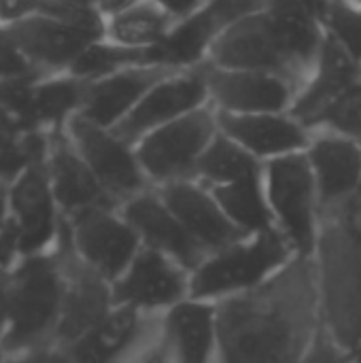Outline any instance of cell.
<instances>
[{
  "label": "cell",
  "instance_id": "45",
  "mask_svg": "<svg viewBox=\"0 0 361 363\" xmlns=\"http://www.w3.org/2000/svg\"><path fill=\"white\" fill-rule=\"evenodd\" d=\"M349 362L361 363V345L357 347V349H355V351H353V353H351V355H349Z\"/></svg>",
  "mask_w": 361,
  "mask_h": 363
},
{
  "label": "cell",
  "instance_id": "34",
  "mask_svg": "<svg viewBox=\"0 0 361 363\" xmlns=\"http://www.w3.org/2000/svg\"><path fill=\"white\" fill-rule=\"evenodd\" d=\"M323 28L326 34L361 64V6L347 0H332Z\"/></svg>",
  "mask_w": 361,
  "mask_h": 363
},
{
  "label": "cell",
  "instance_id": "43",
  "mask_svg": "<svg viewBox=\"0 0 361 363\" xmlns=\"http://www.w3.org/2000/svg\"><path fill=\"white\" fill-rule=\"evenodd\" d=\"M306 6H309V11L323 23L326 21V17H328V11H330V6H332V0H302Z\"/></svg>",
  "mask_w": 361,
  "mask_h": 363
},
{
  "label": "cell",
  "instance_id": "17",
  "mask_svg": "<svg viewBox=\"0 0 361 363\" xmlns=\"http://www.w3.org/2000/svg\"><path fill=\"white\" fill-rule=\"evenodd\" d=\"M119 213L138 234L143 247L172 257L179 266L189 268L191 272L204 262V249L191 238L157 191L145 189L128 198L119 204Z\"/></svg>",
  "mask_w": 361,
  "mask_h": 363
},
{
  "label": "cell",
  "instance_id": "33",
  "mask_svg": "<svg viewBox=\"0 0 361 363\" xmlns=\"http://www.w3.org/2000/svg\"><path fill=\"white\" fill-rule=\"evenodd\" d=\"M319 130L343 134L361 143V81L317 117L311 132Z\"/></svg>",
  "mask_w": 361,
  "mask_h": 363
},
{
  "label": "cell",
  "instance_id": "5",
  "mask_svg": "<svg viewBox=\"0 0 361 363\" xmlns=\"http://www.w3.org/2000/svg\"><path fill=\"white\" fill-rule=\"evenodd\" d=\"M264 189L281 234L296 255L317 249L319 194L306 151L264 162Z\"/></svg>",
  "mask_w": 361,
  "mask_h": 363
},
{
  "label": "cell",
  "instance_id": "44",
  "mask_svg": "<svg viewBox=\"0 0 361 363\" xmlns=\"http://www.w3.org/2000/svg\"><path fill=\"white\" fill-rule=\"evenodd\" d=\"M140 363H166V353H164V347H160V349H153L145 359Z\"/></svg>",
  "mask_w": 361,
  "mask_h": 363
},
{
  "label": "cell",
  "instance_id": "46",
  "mask_svg": "<svg viewBox=\"0 0 361 363\" xmlns=\"http://www.w3.org/2000/svg\"><path fill=\"white\" fill-rule=\"evenodd\" d=\"M347 2H351V4H357V6H361V0H347Z\"/></svg>",
  "mask_w": 361,
  "mask_h": 363
},
{
  "label": "cell",
  "instance_id": "40",
  "mask_svg": "<svg viewBox=\"0 0 361 363\" xmlns=\"http://www.w3.org/2000/svg\"><path fill=\"white\" fill-rule=\"evenodd\" d=\"M174 21H183L198 13L209 0H155Z\"/></svg>",
  "mask_w": 361,
  "mask_h": 363
},
{
  "label": "cell",
  "instance_id": "41",
  "mask_svg": "<svg viewBox=\"0 0 361 363\" xmlns=\"http://www.w3.org/2000/svg\"><path fill=\"white\" fill-rule=\"evenodd\" d=\"M11 217V181L0 174V234L9 228Z\"/></svg>",
  "mask_w": 361,
  "mask_h": 363
},
{
  "label": "cell",
  "instance_id": "20",
  "mask_svg": "<svg viewBox=\"0 0 361 363\" xmlns=\"http://www.w3.org/2000/svg\"><path fill=\"white\" fill-rule=\"evenodd\" d=\"M49 181L64 217L77 215L96 206H117L119 204L106 194L100 181L94 177L89 166L83 162L74 145L70 143L64 128L49 132L47 151Z\"/></svg>",
  "mask_w": 361,
  "mask_h": 363
},
{
  "label": "cell",
  "instance_id": "25",
  "mask_svg": "<svg viewBox=\"0 0 361 363\" xmlns=\"http://www.w3.org/2000/svg\"><path fill=\"white\" fill-rule=\"evenodd\" d=\"M87 83L70 72L38 77L30 87V130H60L83 106Z\"/></svg>",
  "mask_w": 361,
  "mask_h": 363
},
{
  "label": "cell",
  "instance_id": "36",
  "mask_svg": "<svg viewBox=\"0 0 361 363\" xmlns=\"http://www.w3.org/2000/svg\"><path fill=\"white\" fill-rule=\"evenodd\" d=\"M17 257L19 255H17L11 228H6L0 234V353L6 340V330H9V272Z\"/></svg>",
  "mask_w": 361,
  "mask_h": 363
},
{
  "label": "cell",
  "instance_id": "26",
  "mask_svg": "<svg viewBox=\"0 0 361 363\" xmlns=\"http://www.w3.org/2000/svg\"><path fill=\"white\" fill-rule=\"evenodd\" d=\"M140 334V313L130 306H115L94 330L66 351L74 363H117Z\"/></svg>",
  "mask_w": 361,
  "mask_h": 363
},
{
  "label": "cell",
  "instance_id": "39",
  "mask_svg": "<svg viewBox=\"0 0 361 363\" xmlns=\"http://www.w3.org/2000/svg\"><path fill=\"white\" fill-rule=\"evenodd\" d=\"M45 2L47 0H0V26L6 28L43 13Z\"/></svg>",
  "mask_w": 361,
  "mask_h": 363
},
{
  "label": "cell",
  "instance_id": "29",
  "mask_svg": "<svg viewBox=\"0 0 361 363\" xmlns=\"http://www.w3.org/2000/svg\"><path fill=\"white\" fill-rule=\"evenodd\" d=\"M211 194L230 217V221L245 230L249 236L274 230V215L266 198L264 174L221 187H211Z\"/></svg>",
  "mask_w": 361,
  "mask_h": 363
},
{
  "label": "cell",
  "instance_id": "4",
  "mask_svg": "<svg viewBox=\"0 0 361 363\" xmlns=\"http://www.w3.org/2000/svg\"><path fill=\"white\" fill-rule=\"evenodd\" d=\"M294 249L279 230L253 234L206 257L189 279V298L211 300L249 291L270 279L291 257Z\"/></svg>",
  "mask_w": 361,
  "mask_h": 363
},
{
  "label": "cell",
  "instance_id": "2",
  "mask_svg": "<svg viewBox=\"0 0 361 363\" xmlns=\"http://www.w3.org/2000/svg\"><path fill=\"white\" fill-rule=\"evenodd\" d=\"M317 274L326 330L349 355L361 345V232L340 206L323 211Z\"/></svg>",
  "mask_w": 361,
  "mask_h": 363
},
{
  "label": "cell",
  "instance_id": "14",
  "mask_svg": "<svg viewBox=\"0 0 361 363\" xmlns=\"http://www.w3.org/2000/svg\"><path fill=\"white\" fill-rule=\"evenodd\" d=\"M57 251L64 259L66 287L62 313L53 334V345L68 349L89 330H94L115 308V302L111 283L94 270H89L85 264H81L79 257L72 253L64 234V225L57 240Z\"/></svg>",
  "mask_w": 361,
  "mask_h": 363
},
{
  "label": "cell",
  "instance_id": "22",
  "mask_svg": "<svg viewBox=\"0 0 361 363\" xmlns=\"http://www.w3.org/2000/svg\"><path fill=\"white\" fill-rule=\"evenodd\" d=\"M306 155L313 166L319 206L323 211L345 204L361 181V143L334 132H313Z\"/></svg>",
  "mask_w": 361,
  "mask_h": 363
},
{
  "label": "cell",
  "instance_id": "8",
  "mask_svg": "<svg viewBox=\"0 0 361 363\" xmlns=\"http://www.w3.org/2000/svg\"><path fill=\"white\" fill-rule=\"evenodd\" d=\"M206 64L230 70H262L296 81L300 87L309 72L294 60L266 11L243 17L213 43Z\"/></svg>",
  "mask_w": 361,
  "mask_h": 363
},
{
  "label": "cell",
  "instance_id": "32",
  "mask_svg": "<svg viewBox=\"0 0 361 363\" xmlns=\"http://www.w3.org/2000/svg\"><path fill=\"white\" fill-rule=\"evenodd\" d=\"M149 64L147 60V49H132V47H121L117 43H111L106 38H100L91 43L70 66V74L91 83L102 77H109L113 72H119L123 68L132 66H143Z\"/></svg>",
  "mask_w": 361,
  "mask_h": 363
},
{
  "label": "cell",
  "instance_id": "19",
  "mask_svg": "<svg viewBox=\"0 0 361 363\" xmlns=\"http://www.w3.org/2000/svg\"><path fill=\"white\" fill-rule=\"evenodd\" d=\"M219 132L238 143L260 162L302 153L309 149L313 132L291 113L236 115L217 111Z\"/></svg>",
  "mask_w": 361,
  "mask_h": 363
},
{
  "label": "cell",
  "instance_id": "13",
  "mask_svg": "<svg viewBox=\"0 0 361 363\" xmlns=\"http://www.w3.org/2000/svg\"><path fill=\"white\" fill-rule=\"evenodd\" d=\"M204 77L209 104L219 113H289L302 89L287 77L262 70H230L204 64Z\"/></svg>",
  "mask_w": 361,
  "mask_h": 363
},
{
  "label": "cell",
  "instance_id": "7",
  "mask_svg": "<svg viewBox=\"0 0 361 363\" xmlns=\"http://www.w3.org/2000/svg\"><path fill=\"white\" fill-rule=\"evenodd\" d=\"M64 234L79 262L109 283H115L143 249L117 206H96L64 217Z\"/></svg>",
  "mask_w": 361,
  "mask_h": 363
},
{
  "label": "cell",
  "instance_id": "38",
  "mask_svg": "<svg viewBox=\"0 0 361 363\" xmlns=\"http://www.w3.org/2000/svg\"><path fill=\"white\" fill-rule=\"evenodd\" d=\"M2 363H74L70 353L64 347H57L53 342L15 351V353H4Z\"/></svg>",
  "mask_w": 361,
  "mask_h": 363
},
{
  "label": "cell",
  "instance_id": "10",
  "mask_svg": "<svg viewBox=\"0 0 361 363\" xmlns=\"http://www.w3.org/2000/svg\"><path fill=\"white\" fill-rule=\"evenodd\" d=\"M268 0H209L191 17L177 21L170 34L153 49H147L149 64L174 70L206 64L213 43L230 26L266 9Z\"/></svg>",
  "mask_w": 361,
  "mask_h": 363
},
{
  "label": "cell",
  "instance_id": "31",
  "mask_svg": "<svg viewBox=\"0 0 361 363\" xmlns=\"http://www.w3.org/2000/svg\"><path fill=\"white\" fill-rule=\"evenodd\" d=\"M49 132L23 130L0 111V174L13 181L28 164L45 157Z\"/></svg>",
  "mask_w": 361,
  "mask_h": 363
},
{
  "label": "cell",
  "instance_id": "47",
  "mask_svg": "<svg viewBox=\"0 0 361 363\" xmlns=\"http://www.w3.org/2000/svg\"><path fill=\"white\" fill-rule=\"evenodd\" d=\"M4 362V353H0V363Z\"/></svg>",
  "mask_w": 361,
  "mask_h": 363
},
{
  "label": "cell",
  "instance_id": "37",
  "mask_svg": "<svg viewBox=\"0 0 361 363\" xmlns=\"http://www.w3.org/2000/svg\"><path fill=\"white\" fill-rule=\"evenodd\" d=\"M298 363H349V353L343 351L340 345L326 330V325H321L313 345Z\"/></svg>",
  "mask_w": 361,
  "mask_h": 363
},
{
  "label": "cell",
  "instance_id": "11",
  "mask_svg": "<svg viewBox=\"0 0 361 363\" xmlns=\"http://www.w3.org/2000/svg\"><path fill=\"white\" fill-rule=\"evenodd\" d=\"M64 130L94 177L117 204L149 189V181L138 164L134 147L111 128H102L74 115Z\"/></svg>",
  "mask_w": 361,
  "mask_h": 363
},
{
  "label": "cell",
  "instance_id": "15",
  "mask_svg": "<svg viewBox=\"0 0 361 363\" xmlns=\"http://www.w3.org/2000/svg\"><path fill=\"white\" fill-rule=\"evenodd\" d=\"M209 104V87L204 77V64L198 68L174 70L160 83H155L134 111L113 128L132 147L149 132Z\"/></svg>",
  "mask_w": 361,
  "mask_h": 363
},
{
  "label": "cell",
  "instance_id": "35",
  "mask_svg": "<svg viewBox=\"0 0 361 363\" xmlns=\"http://www.w3.org/2000/svg\"><path fill=\"white\" fill-rule=\"evenodd\" d=\"M30 77H43V72L32 66V62L26 57L19 45L0 26V81L30 79Z\"/></svg>",
  "mask_w": 361,
  "mask_h": 363
},
{
  "label": "cell",
  "instance_id": "23",
  "mask_svg": "<svg viewBox=\"0 0 361 363\" xmlns=\"http://www.w3.org/2000/svg\"><path fill=\"white\" fill-rule=\"evenodd\" d=\"M360 81V62H355L330 34H326L315 68L300 89L289 113L311 130L317 117L336 100H340L349 89H353Z\"/></svg>",
  "mask_w": 361,
  "mask_h": 363
},
{
  "label": "cell",
  "instance_id": "28",
  "mask_svg": "<svg viewBox=\"0 0 361 363\" xmlns=\"http://www.w3.org/2000/svg\"><path fill=\"white\" fill-rule=\"evenodd\" d=\"M174 23L155 0H134L106 17L104 38L121 47L153 49L170 34Z\"/></svg>",
  "mask_w": 361,
  "mask_h": 363
},
{
  "label": "cell",
  "instance_id": "30",
  "mask_svg": "<svg viewBox=\"0 0 361 363\" xmlns=\"http://www.w3.org/2000/svg\"><path fill=\"white\" fill-rule=\"evenodd\" d=\"M260 174H264V162L253 157L249 151H245L238 143H234L226 134L217 132L213 143L198 160L194 181L211 189Z\"/></svg>",
  "mask_w": 361,
  "mask_h": 363
},
{
  "label": "cell",
  "instance_id": "27",
  "mask_svg": "<svg viewBox=\"0 0 361 363\" xmlns=\"http://www.w3.org/2000/svg\"><path fill=\"white\" fill-rule=\"evenodd\" d=\"M264 11L268 13L294 60L311 77L326 38L323 23L309 11L302 0H268Z\"/></svg>",
  "mask_w": 361,
  "mask_h": 363
},
{
  "label": "cell",
  "instance_id": "9",
  "mask_svg": "<svg viewBox=\"0 0 361 363\" xmlns=\"http://www.w3.org/2000/svg\"><path fill=\"white\" fill-rule=\"evenodd\" d=\"M64 215L57 206L47 155L28 164L11 181V217L9 228L17 247V255L47 253L57 247Z\"/></svg>",
  "mask_w": 361,
  "mask_h": 363
},
{
  "label": "cell",
  "instance_id": "16",
  "mask_svg": "<svg viewBox=\"0 0 361 363\" xmlns=\"http://www.w3.org/2000/svg\"><path fill=\"white\" fill-rule=\"evenodd\" d=\"M115 306H130L138 313L174 306L189 294V281L172 257L143 247L126 272L111 283Z\"/></svg>",
  "mask_w": 361,
  "mask_h": 363
},
{
  "label": "cell",
  "instance_id": "18",
  "mask_svg": "<svg viewBox=\"0 0 361 363\" xmlns=\"http://www.w3.org/2000/svg\"><path fill=\"white\" fill-rule=\"evenodd\" d=\"M157 194L202 249L215 253L249 238L245 230L230 221L211 189L194 179L162 185Z\"/></svg>",
  "mask_w": 361,
  "mask_h": 363
},
{
  "label": "cell",
  "instance_id": "1",
  "mask_svg": "<svg viewBox=\"0 0 361 363\" xmlns=\"http://www.w3.org/2000/svg\"><path fill=\"white\" fill-rule=\"evenodd\" d=\"M215 308L221 363H298L323 325L317 262L294 255L270 279Z\"/></svg>",
  "mask_w": 361,
  "mask_h": 363
},
{
  "label": "cell",
  "instance_id": "12",
  "mask_svg": "<svg viewBox=\"0 0 361 363\" xmlns=\"http://www.w3.org/2000/svg\"><path fill=\"white\" fill-rule=\"evenodd\" d=\"M26 57L43 74L68 72L74 60L96 40L104 38V23L64 19L47 13L32 15L4 28Z\"/></svg>",
  "mask_w": 361,
  "mask_h": 363
},
{
  "label": "cell",
  "instance_id": "3",
  "mask_svg": "<svg viewBox=\"0 0 361 363\" xmlns=\"http://www.w3.org/2000/svg\"><path fill=\"white\" fill-rule=\"evenodd\" d=\"M64 287L66 270L57 247L13 262L9 272V330L2 353L53 342Z\"/></svg>",
  "mask_w": 361,
  "mask_h": 363
},
{
  "label": "cell",
  "instance_id": "21",
  "mask_svg": "<svg viewBox=\"0 0 361 363\" xmlns=\"http://www.w3.org/2000/svg\"><path fill=\"white\" fill-rule=\"evenodd\" d=\"M170 72H174V68L143 64L91 81L87 83L79 115L91 123L113 130L134 111L143 96Z\"/></svg>",
  "mask_w": 361,
  "mask_h": 363
},
{
  "label": "cell",
  "instance_id": "42",
  "mask_svg": "<svg viewBox=\"0 0 361 363\" xmlns=\"http://www.w3.org/2000/svg\"><path fill=\"white\" fill-rule=\"evenodd\" d=\"M340 208L349 217V221L361 232V181L360 185H357V189H355V194L345 204H340Z\"/></svg>",
  "mask_w": 361,
  "mask_h": 363
},
{
  "label": "cell",
  "instance_id": "24",
  "mask_svg": "<svg viewBox=\"0 0 361 363\" xmlns=\"http://www.w3.org/2000/svg\"><path fill=\"white\" fill-rule=\"evenodd\" d=\"M166 334L179 363H209L217 345V308L206 300H183L166 319Z\"/></svg>",
  "mask_w": 361,
  "mask_h": 363
},
{
  "label": "cell",
  "instance_id": "6",
  "mask_svg": "<svg viewBox=\"0 0 361 363\" xmlns=\"http://www.w3.org/2000/svg\"><path fill=\"white\" fill-rule=\"evenodd\" d=\"M217 132V111L206 104L143 136L134 151L147 181L162 187L194 179L198 160Z\"/></svg>",
  "mask_w": 361,
  "mask_h": 363
}]
</instances>
